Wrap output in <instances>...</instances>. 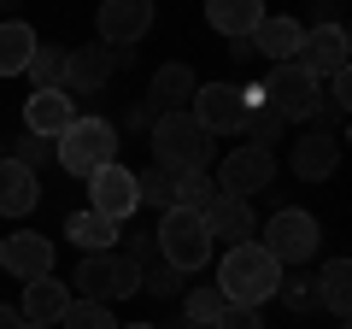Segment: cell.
<instances>
[{
  "instance_id": "cell-13",
  "label": "cell",
  "mask_w": 352,
  "mask_h": 329,
  "mask_svg": "<svg viewBox=\"0 0 352 329\" xmlns=\"http://www.w3.org/2000/svg\"><path fill=\"white\" fill-rule=\"evenodd\" d=\"M294 59L305 65V71L317 76V83H323L329 71H340V65H346V30L335 24V18H323V24H311L300 36V53H294Z\"/></svg>"
},
{
  "instance_id": "cell-20",
  "label": "cell",
  "mask_w": 352,
  "mask_h": 329,
  "mask_svg": "<svg viewBox=\"0 0 352 329\" xmlns=\"http://www.w3.org/2000/svg\"><path fill=\"white\" fill-rule=\"evenodd\" d=\"M65 306H71V288H65V282H53V277H36V282H24L18 317H24V323H59Z\"/></svg>"
},
{
  "instance_id": "cell-1",
  "label": "cell",
  "mask_w": 352,
  "mask_h": 329,
  "mask_svg": "<svg viewBox=\"0 0 352 329\" xmlns=\"http://www.w3.org/2000/svg\"><path fill=\"white\" fill-rule=\"evenodd\" d=\"M276 282H282V265L264 253L258 241H235V247H223L217 294H223L229 306H264V300H276Z\"/></svg>"
},
{
  "instance_id": "cell-6",
  "label": "cell",
  "mask_w": 352,
  "mask_h": 329,
  "mask_svg": "<svg viewBox=\"0 0 352 329\" xmlns=\"http://www.w3.org/2000/svg\"><path fill=\"white\" fill-rule=\"evenodd\" d=\"M252 241H258V247L276 259V265H311L317 247H323V229H317L311 212H300V206H282V212H270L264 235H252Z\"/></svg>"
},
{
  "instance_id": "cell-28",
  "label": "cell",
  "mask_w": 352,
  "mask_h": 329,
  "mask_svg": "<svg viewBox=\"0 0 352 329\" xmlns=\"http://www.w3.org/2000/svg\"><path fill=\"white\" fill-rule=\"evenodd\" d=\"M24 76L36 83V89H59V76H65V47H47V41H36V53H30Z\"/></svg>"
},
{
  "instance_id": "cell-30",
  "label": "cell",
  "mask_w": 352,
  "mask_h": 329,
  "mask_svg": "<svg viewBox=\"0 0 352 329\" xmlns=\"http://www.w3.org/2000/svg\"><path fill=\"white\" fill-rule=\"evenodd\" d=\"M223 294H217V282H206V288H194L188 294V300H182V317H188V323H206V329H212V317L217 312H223Z\"/></svg>"
},
{
  "instance_id": "cell-5",
  "label": "cell",
  "mask_w": 352,
  "mask_h": 329,
  "mask_svg": "<svg viewBox=\"0 0 352 329\" xmlns=\"http://www.w3.org/2000/svg\"><path fill=\"white\" fill-rule=\"evenodd\" d=\"M153 247H159V259L176 277H188V270H200L212 259V235H206L200 212H182V206H164L159 229H153Z\"/></svg>"
},
{
  "instance_id": "cell-27",
  "label": "cell",
  "mask_w": 352,
  "mask_h": 329,
  "mask_svg": "<svg viewBox=\"0 0 352 329\" xmlns=\"http://www.w3.org/2000/svg\"><path fill=\"white\" fill-rule=\"evenodd\" d=\"M282 129H288V118H282L270 100H258V106L247 112V124H241V136H247L252 147H270V141H282Z\"/></svg>"
},
{
  "instance_id": "cell-41",
  "label": "cell",
  "mask_w": 352,
  "mask_h": 329,
  "mask_svg": "<svg viewBox=\"0 0 352 329\" xmlns=\"http://www.w3.org/2000/svg\"><path fill=\"white\" fill-rule=\"evenodd\" d=\"M18 329H53V323H18Z\"/></svg>"
},
{
  "instance_id": "cell-9",
  "label": "cell",
  "mask_w": 352,
  "mask_h": 329,
  "mask_svg": "<svg viewBox=\"0 0 352 329\" xmlns=\"http://www.w3.org/2000/svg\"><path fill=\"white\" fill-rule=\"evenodd\" d=\"M217 194H235V200H252V194H264L270 182H276V153L270 147H252V141H241L235 153H223V171H217Z\"/></svg>"
},
{
  "instance_id": "cell-7",
  "label": "cell",
  "mask_w": 352,
  "mask_h": 329,
  "mask_svg": "<svg viewBox=\"0 0 352 329\" xmlns=\"http://www.w3.org/2000/svg\"><path fill=\"white\" fill-rule=\"evenodd\" d=\"M264 100L276 106L288 124H300V118H311V124H317V112H323V83H317L300 59H282V65H270Z\"/></svg>"
},
{
  "instance_id": "cell-35",
  "label": "cell",
  "mask_w": 352,
  "mask_h": 329,
  "mask_svg": "<svg viewBox=\"0 0 352 329\" xmlns=\"http://www.w3.org/2000/svg\"><path fill=\"white\" fill-rule=\"evenodd\" d=\"M212 329H264V317H258V306H223L212 317Z\"/></svg>"
},
{
  "instance_id": "cell-11",
  "label": "cell",
  "mask_w": 352,
  "mask_h": 329,
  "mask_svg": "<svg viewBox=\"0 0 352 329\" xmlns=\"http://www.w3.org/2000/svg\"><path fill=\"white\" fill-rule=\"evenodd\" d=\"M100 47H135L153 30V0H100Z\"/></svg>"
},
{
  "instance_id": "cell-2",
  "label": "cell",
  "mask_w": 352,
  "mask_h": 329,
  "mask_svg": "<svg viewBox=\"0 0 352 329\" xmlns=\"http://www.w3.org/2000/svg\"><path fill=\"white\" fill-rule=\"evenodd\" d=\"M153 164L182 177V171H206L212 164V136L194 124V112H159L153 118Z\"/></svg>"
},
{
  "instance_id": "cell-25",
  "label": "cell",
  "mask_w": 352,
  "mask_h": 329,
  "mask_svg": "<svg viewBox=\"0 0 352 329\" xmlns=\"http://www.w3.org/2000/svg\"><path fill=\"white\" fill-rule=\"evenodd\" d=\"M317 306H329L335 317H346V306H352V265L346 259H329L323 265V277H317Z\"/></svg>"
},
{
  "instance_id": "cell-33",
  "label": "cell",
  "mask_w": 352,
  "mask_h": 329,
  "mask_svg": "<svg viewBox=\"0 0 352 329\" xmlns=\"http://www.w3.org/2000/svg\"><path fill=\"white\" fill-rule=\"evenodd\" d=\"M6 159H18V164H30V171H41V164L53 159V141H47V136H30V129H24V136L12 141V153H6Z\"/></svg>"
},
{
  "instance_id": "cell-17",
  "label": "cell",
  "mask_w": 352,
  "mask_h": 329,
  "mask_svg": "<svg viewBox=\"0 0 352 329\" xmlns=\"http://www.w3.org/2000/svg\"><path fill=\"white\" fill-rule=\"evenodd\" d=\"M335 164H340V136L335 129H311V136L294 141V177L300 182H323Z\"/></svg>"
},
{
  "instance_id": "cell-31",
  "label": "cell",
  "mask_w": 352,
  "mask_h": 329,
  "mask_svg": "<svg viewBox=\"0 0 352 329\" xmlns=\"http://www.w3.org/2000/svg\"><path fill=\"white\" fill-rule=\"evenodd\" d=\"M276 300L288 306V312H311V306H317V277H282L276 282Z\"/></svg>"
},
{
  "instance_id": "cell-21",
  "label": "cell",
  "mask_w": 352,
  "mask_h": 329,
  "mask_svg": "<svg viewBox=\"0 0 352 329\" xmlns=\"http://www.w3.org/2000/svg\"><path fill=\"white\" fill-rule=\"evenodd\" d=\"M264 18V0H206V24L229 41H247Z\"/></svg>"
},
{
  "instance_id": "cell-24",
  "label": "cell",
  "mask_w": 352,
  "mask_h": 329,
  "mask_svg": "<svg viewBox=\"0 0 352 329\" xmlns=\"http://www.w3.org/2000/svg\"><path fill=\"white\" fill-rule=\"evenodd\" d=\"M30 53H36V30L18 24V18H6V24H0V76H24Z\"/></svg>"
},
{
  "instance_id": "cell-34",
  "label": "cell",
  "mask_w": 352,
  "mask_h": 329,
  "mask_svg": "<svg viewBox=\"0 0 352 329\" xmlns=\"http://www.w3.org/2000/svg\"><path fill=\"white\" fill-rule=\"evenodd\" d=\"M141 288H147V294H159V300H176V288H182V282H176V270L164 265V259H153V265L141 270Z\"/></svg>"
},
{
  "instance_id": "cell-18",
  "label": "cell",
  "mask_w": 352,
  "mask_h": 329,
  "mask_svg": "<svg viewBox=\"0 0 352 329\" xmlns=\"http://www.w3.org/2000/svg\"><path fill=\"white\" fill-rule=\"evenodd\" d=\"M41 200V177L18 159H0V217H30Z\"/></svg>"
},
{
  "instance_id": "cell-19",
  "label": "cell",
  "mask_w": 352,
  "mask_h": 329,
  "mask_svg": "<svg viewBox=\"0 0 352 329\" xmlns=\"http://www.w3.org/2000/svg\"><path fill=\"white\" fill-rule=\"evenodd\" d=\"M71 118H76V100H71L65 89H36V94L24 100V129H30V136H47V141H53Z\"/></svg>"
},
{
  "instance_id": "cell-42",
  "label": "cell",
  "mask_w": 352,
  "mask_h": 329,
  "mask_svg": "<svg viewBox=\"0 0 352 329\" xmlns=\"http://www.w3.org/2000/svg\"><path fill=\"white\" fill-rule=\"evenodd\" d=\"M182 329H206V323H188V317H182Z\"/></svg>"
},
{
  "instance_id": "cell-4",
  "label": "cell",
  "mask_w": 352,
  "mask_h": 329,
  "mask_svg": "<svg viewBox=\"0 0 352 329\" xmlns=\"http://www.w3.org/2000/svg\"><path fill=\"white\" fill-rule=\"evenodd\" d=\"M258 100H264V83H200L188 112L206 136H241V124Z\"/></svg>"
},
{
  "instance_id": "cell-26",
  "label": "cell",
  "mask_w": 352,
  "mask_h": 329,
  "mask_svg": "<svg viewBox=\"0 0 352 329\" xmlns=\"http://www.w3.org/2000/svg\"><path fill=\"white\" fill-rule=\"evenodd\" d=\"M212 194H217L212 171H182V177L170 182V206H182V212H206V206H212Z\"/></svg>"
},
{
  "instance_id": "cell-16",
  "label": "cell",
  "mask_w": 352,
  "mask_h": 329,
  "mask_svg": "<svg viewBox=\"0 0 352 329\" xmlns=\"http://www.w3.org/2000/svg\"><path fill=\"white\" fill-rule=\"evenodd\" d=\"M194 89H200V76H194L182 59H170V65H159V71H153V83H147V106H153V112H188Z\"/></svg>"
},
{
  "instance_id": "cell-12",
  "label": "cell",
  "mask_w": 352,
  "mask_h": 329,
  "mask_svg": "<svg viewBox=\"0 0 352 329\" xmlns=\"http://www.w3.org/2000/svg\"><path fill=\"white\" fill-rule=\"evenodd\" d=\"M0 270H12L18 282L53 277V241L36 235V229H18V235H6V241H0Z\"/></svg>"
},
{
  "instance_id": "cell-22",
  "label": "cell",
  "mask_w": 352,
  "mask_h": 329,
  "mask_svg": "<svg viewBox=\"0 0 352 329\" xmlns=\"http://www.w3.org/2000/svg\"><path fill=\"white\" fill-rule=\"evenodd\" d=\"M300 36H305V24L300 18H258V30H252V53H264L270 65H282V59H294L300 53Z\"/></svg>"
},
{
  "instance_id": "cell-3",
  "label": "cell",
  "mask_w": 352,
  "mask_h": 329,
  "mask_svg": "<svg viewBox=\"0 0 352 329\" xmlns=\"http://www.w3.org/2000/svg\"><path fill=\"white\" fill-rule=\"evenodd\" d=\"M53 159L71 171V177H94L100 164L118 159V124H106V118H71V124L53 136Z\"/></svg>"
},
{
  "instance_id": "cell-23",
  "label": "cell",
  "mask_w": 352,
  "mask_h": 329,
  "mask_svg": "<svg viewBox=\"0 0 352 329\" xmlns=\"http://www.w3.org/2000/svg\"><path fill=\"white\" fill-rule=\"evenodd\" d=\"M65 235H71L76 253H112V241H118V224L100 212H71L65 217Z\"/></svg>"
},
{
  "instance_id": "cell-39",
  "label": "cell",
  "mask_w": 352,
  "mask_h": 329,
  "mask_svg": "<svg viewBox=\"0 0 352 329\" xmlns=\"http://www.w3.org/2000/svg\"><path fill=\"white\" fill-rule=\"evenodd\" d=\"M24 317H18V306H0V329H18Z\"/></svg>"
},
{
  "instance_id": "cell-29",
  "label": "cell",
  "mask_w": 352,
  "mask_h": 329,
  "mask_svg": "<svg viewBox=\"0 0 352 329\" xmlns=\"http://www.w3.org/2000/svg\"><path fill=\"white\" fill-rule=\"evenodd\" d=\"M59 329H118V317L106 312L100 300H71L65 317H59Z\"/></svg>"
},
{
  "instance_id": "cell-8",
  "label": "cell",
  "mask_w": 352,
  "mask_h": 329,
  "mask_svg": "<svg viewBox=\"0 0 352 329\" xmlns=\"http://www.w3.org/2000/svg\"><path fill=\"white\" fill-rule=\"evenodd\" d=\"M76 282H82V300H124V294H141V265L129 253H82L76 265Z\"/></svg>"
},
{
  "instance_id": "cell-32",
  "label": "cell",
  "mask_w": 352,
  "mask_h": 329,
  "mask_svg": "<svg viewBox=\"0 0 352 329\" xmlns=\"http://www.w3.org/2000/svg\"><path fill=\"white\" fill-rule=\"evenodd\" d=\"M170 171H159V164H153V171H141V177H135V194H141V206H159V212H164V206H170Z\"/></svg>"
},
{
  "instance_id": "cell-40",
  "label": "cell",
  "mask_w": 352,
  "mask_h": 329,
  "mask_svg": "<svg viewBox=\"0 0 352 329\" xmlns=\"http://www.w3.org/2000/svg\"><path fill=\"white\" fill-rule=\"evenodd\" d=\"M118 329H124V323H118ZM129 329H159V323H129Z\"/></svg>"
},
{
  "instance_id": "cell-38",
  "label": "cell",
  "mask_w": 352,
  "mask_h": 329,
  "mask_svg": "<svg viewBox=\"0 0 352 329\" xmlns=\"http://www.w3.org/2000/svg\"><path fill=\"white\" fill-rule=\"evenodd\" d=\"M153 118H159V112L141 100V106H129V112H124V124H129V129H153Z\"/></svg>"
},
{
  "instance_id": "cell-37",
  "label": "cell",
  "mask_w": 352,
  "mask_h": 329,
  "mask_svg": "<svg viewBox=\"0 0 352 329\" xmlns=\"http://www.w3.org/2000/svg\"><path fill=\"white\" fill-rule=\"evenodd\" d=\"M129 259H135V265L147 270L153 259H159V247H153V235H129Z\"/></svg>"
},
{
  "instance_id": "cell-14",
  "label": "cell",
  "mask_w": 352,
  "mask_h": 329,
  "mask_svg": "<svg viewBox=\"0 0 352 329\" xmlns=\"http://www.w3.org/2000/svg\"><path fill=\"white\" fill-rule=\"evenodd\" d=\"M200 224H206V235H223L229 247L235 241H252L258 235V217H252V200H235V194H212V206L200 212Z\"/></svg>"
},
{
  "instance_id": "cell-10",
  "label": "cell",
  "mask_w": 352,
  "mask_h": 329,
  "mask_svg": "<svg viewBox=\"0 0 352 329\" xmlns=\"http://www.w3.org/2000/svg\"><path fill=\"white\" fill-rule=\"evenodd\" d=\"M135 206H141V194H135V171H129V164L112 159V164H100V171L88 177V212L124 224V217H135Z\"/></svg>"
},
{
  "instance_id": "cell-15",
  "label": "cell",
  "mask_w": 352,
  "mask_h": 329,
  "mask_svg": "<svg viewBox=\"0 0 352 329\" xmlns=\"http://www.w3.org/2000/svg\"><path fill=\"white\" fill-rule=\"evenodd\" d=\"M112 53L106 47H76V53H65V76H59V89L65 94H100L106 83H112Z\"/></svg>"
},
{
  "instance_id": "cell-36",
  "label": "cell",
  "mask_w": 352,
  "mask_h": 329,
  "mask_svg": "<svg viewBox=\"0 0 352 329\" xmlns=\"http://www.w3.org/2000/svg\"><path fill=\"white\" fill-rule=\"evenodd\" d=\"M346 100H352V76H346V65H340V71H329V124L346 112Z\"/></svg>"
}]
</instances>
